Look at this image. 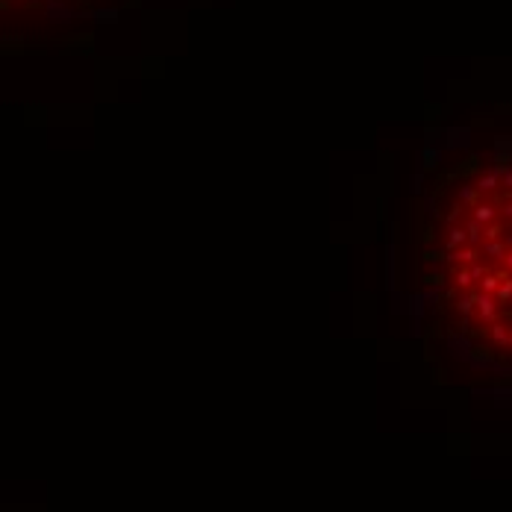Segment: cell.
<instances>
[{"label": "cell", "instance_id": "obj_1", "mask_svg": "<svg viewBox=\"0 0 512 512\" xmlns=\"http://www.w3.org/2000/svg\"><path fill=\"white\" fill-rule=\"evenodd\" d=\"M424 283L465 333H483L495 351H510L512 309V156L462 180L436 206Z\"/></svg>", "mask_w": 512, "mask_h": 512}]
</instances>
